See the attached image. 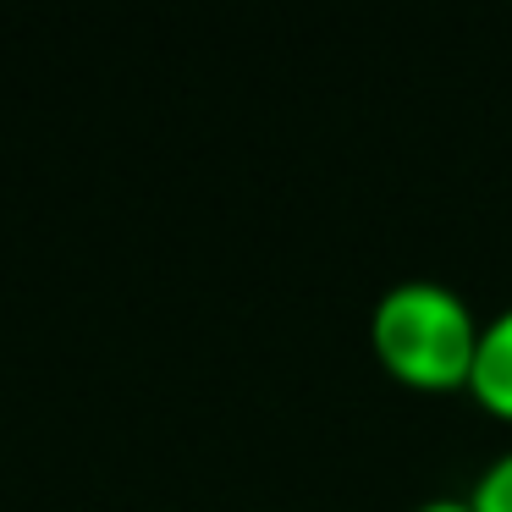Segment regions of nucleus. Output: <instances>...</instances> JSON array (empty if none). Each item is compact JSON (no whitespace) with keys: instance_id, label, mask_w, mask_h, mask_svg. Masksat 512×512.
<instances>
[{"instance_id":"nucleus-1","label":"nucleus","mask_w":512,"mask_h":512,"mask_svg":"<svg viewBox=\"0 0 512 512\" xmlns=\"http://www.w3.org/2000/svg\"><path fill=\"white\" fill-rule=\"evenodd\" d=\"M479 314L446 281L408 276L386 287L369 314V342L391 375L413 386H463L479 353Z\"/></svg>"},{"instance_id":"nucleus-4","label":"nucleus","mask_w":512,"mask_h":512,"mask_svg":"<svg viewBox=\"0 0 512 512\" xmlns=\"http://www.w3.org/2000/svg\"><path fill=\"white\" fill-rule=\"evenodd\" d=\"M413 512H474V501L457 496V490H441V496H424Z\"/></svg>"},{"instance_id":"nucleus-3","label":"nucleus","mask_w":512,"mask_h":512,"mask_svg":"<svg viewBox=\"0 0 512 512\" xmlns=\"http://www.w3.org/2000/svg\"><path fill=\"white\" fill-rule=\"evenodd\" d=\"M468 501H474V512H512V446L485 463V474L468 485Z\"/></svg>"},{"instance_id":"nucleus-2","label":"nucleus","mask_w":512,"mask_h":512,"mask_svg":"<svg viewBox=\"0 0 512 512\" xmlns=\"http://www.w3.org/2000/svg\"><path fill=\"white\" fill-rule=\"evenodd\" d=\"M468 391L490 413L512 419V303L479 325V353H474V369H468Z\"/></svg>"}]
</instances>
